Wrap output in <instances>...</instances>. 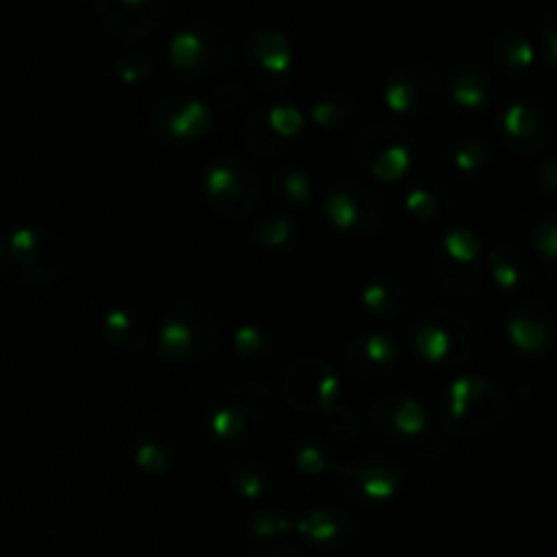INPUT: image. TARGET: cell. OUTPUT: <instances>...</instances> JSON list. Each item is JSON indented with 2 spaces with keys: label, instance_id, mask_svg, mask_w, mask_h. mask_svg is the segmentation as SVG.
Listing matches in <instances>:
<instances>
[{
  "label": "cell",
  "instance_id": "cell-38",
  "mask_svg": "<svg viewBox=\"0 0 557 557\" xmlns=\"http://www.w3.org/2000/svg\"><path fill=\"white\" fill-rule=\"evenodd\" d=\"M134 460L145 473L161 476V473H166L172 468V446L166 444V438H158V435L147 433L136 441Z\"/></svg>",
  "mask_w": 557,
  "mask_h": 557
},
{
  "label": "cell",
  "instance_id": "cell-22",
  "mask_svg": "<svg viewBox=\"0 0 557 557\" xmlns=\"http://www.w3.org/2000/svg\"><path fill=\"white\" fill-rule=\"evenodd\" d=\"M294 533H299V539L310 547L332 553V549H343L351 542L357 525H354V517L337 506H315V509L294 517Z\"/></svg>",
  "mask_w": 557,
  "mask_h": 557
},
{
  "label": "cell",
  "instance_id": "cell-39",
  "mask_svg": "<svg viewBox=\"0 0 557 557\" xmlns=\"http://www.w3.org/2000/svg\"><path fill=\"white\" fill-rule=\"evenodd\" d=\"M259 112L264 117V123L270 125L272 134L281 141H286L288 147L302 134V112L294 103H270V107L259 109Z\"/></svg>",
  "mask_w": 557,
  "mask_h": 557
},
{
  "label": "cell",
  "instance_id": "cell-25",
  "mask_svg": "<svg viewBox=\"0 0 557 557\" xmlns=\"http://www.w3.org/2000/svg\"><path fill=\"white\" fill-rule=\"evenodd\" d=\"M487 270L500 292H525L533 283V256L531 250H525L520 239L500 237L498 245L490 250Z\"/></svg>",
  "mask_w": 557,
  "mask_h": 557
},
{
  "label": "cell",
  "instance_id": "cell-21",
  "mask_svg": "<svg viewBox=\"0 0 557 557\" xmlns=\"http://www.w3.org/2000/svg\"><path fill=\"white\" fill-rule=\"evenodd\" d=\"M288 533H294V517L286 509H261L243 517V522L234 525V536H228L226 544L234 549V555L261 557L283 544Z\"/></svg>",
  "mask_w": 557,
  "mask_h": 557
},
{
  "label": "cell",
  "instance_id": "cell-8",
  "mask_svg": "<svg viewBox=\"0 0 557 557\" xmlns=\"http://www.w3.org/2000/svg\"><path fill=\"white\" fill-rule=\"evenodd\" d=\"M413 156H417V139L411 131L392 120H370L351 139L354 163L384 183L408 177Z\"/></svg>",
  "mask_w": 557,
  "mask_h": 557
},
{
  "label": "cell",
  "instance_id": "cell-1",
  "mask_svg": "<svg viewBox=\"0 0 557 557\" xmlns=\"http://www.w3.org/2000/svg\"><path fill=\"white\" fill-rule=\"evenodd\" d=\"M169 422L180 433H188L194 444L215 446L226 451H245L264 441L277 422V400L264 384L237 381L196 397L185 408H172Z\"/></svg>",
  "mask_w": 557,
  "mask_h": 557
},
{
  "label": "cell",
  "instance_id": "cell-17",
  "mask_svg": "<svg viewBox=\"0 0 557 557\" xmlns=\"http://www.w3.org/2000/svg\"><path fill=\"white\" fill-rule=\"evenodd\" d=\"M506 341L517 354L528 359H542L557 346V319L542 299H517L504 315Z\"/></svg>",
  "mask_w": 557,
  "mask_h": 557
},
{
  "label": "cell",
  "instance_id": "cell-13",
  "mask_svg": "<svg viewBox=\"0 0 557 557\" xmlns=\"http://www.w3.org/2000/svg\"><path fill=\"white\" fill-rule=\"evenodd\" d=\"M441 96H444V76H441L438 65L430 60H400L386 74L384 103L389 107V112L400 114V117H428L430 112H435Z\"/></svg>",
  "mask_w": 557,
  "mask_h": 557
},
{
  "label": "cell",
  "instance_id": "cell-42",
  "mask_svg": "<svg viewBox=\"0 0 557 557\" xmlns=\"http://www.w3.org/2000/svg\"><path fill=\"white\" fill-rule=\"evenodd\" d=\"M536 190L542 194V199L557 201V152L539 166Z\"/></svg>",
  "mask_w": 557,
  "mask_h": 557
},
{
  "label": "cell",
  "instance_id": "cell-27",
  "mask_svg": "<svg viewBox=\"0 0 557 557\" xmlns=\"http://www.w3.org/2000/svg\"><path fill=\"white\" fill-rule=\"evenodd\" d=\"M411 292L395 272H375L362 286V308L381 321H397L408 313Z\"/></svg>",
  "mask_w": 557,
  "mask_h": 557
},
{
  "label": "cell",
  "instance_id": "cell-11",
  "mask_svg": "<svg viewBox=\"0 0 557 557\" xmlns=\"http://www.w3.org/2000/svg\"><path fill=\"white\" fill-rule=\"evenodd\" d=\"M435 286L449 299H468L482 283V243L468 228H449L433 245Z\"/></svg>",
  "mask_w": 557,
  "mask_h": 557
},
{
  "label": "cell",
  "instance_id": "cell-14",
  "mask_svg": "<svg viewBox=\"0 0 557 557\" xmlns=\"http://www.w3.org/2000/svg\"><path fill=\"white\" fill-rule=\"evenodd\" d=\"M281 395L294 411L335 413L341 411L343 384L330 362L308 357L288 364L281 379Z\"/></svg>",
  "mask_w": 557,
  "mask_h": 557
},
{
  "label": "cell",
  "instance_id": "cell-24",
  "mask_svg": "<svg viewBox=\"0 0 557 557\" xmlns=\"http://www.w3.org/2000/svg\"><path fill=\"white\" fill-rule=\"evenodd\" d=\"M449 101L460 112H484L495 101V76L482 63H462L451 71L449 82H444Z\"/></svg>",
  "mask_w": 557,
  "mask_h": 557
},
{
  "label": "cell",
  "instance_id": "cell-7",
  "mask_svg": "<svg viewBox=\"0 0 557 557\" xmlns=\"http://www.w3.org/2000/svg\"><path fill=\"white\" fill-rule=\"evenodd\" d=\"M63 267V248L49 228L20 223L0 234V272L25 288L52 286Z\"/></svg>",
  "mask_w": 557,
  "mask_h": 557
},
{
  "label": "cell",
  "instance_id": "cell-18",
  "mask_svg": "<svg viewBox=\"0 0 557 557\" xmlns=\"http://www.w3.org/2000/svg\"><path fill=\"white\" fill-rule=\"evenodd\" d=\"M92 14L112 41L139 44L161 27L166 0H92Z\"/></svg>",
  "mask_w": 557,
  "mask_h": 557
},
{
  "label": "cell",
  "instance_id": "cell-16",
  "mask_svg": "<svg viewBox=\"0 0 557 557\" xmlns=\"http://www.w3.org/2000/svg\"><path fill=\"white\" fill-rule=\"evenodd\" d=\"M248 74L261 90H281L294 79L297 71V52L294 44L281 27L264 25L250 36L248 52H245Z\"/></svg>",
  "mask_w": 557,
  "mask_h": 557
},
{
  "label": "cell",
  "instance_id": "cell-5",
  "mask_svg": "<svg viewBox=\"0 0 557 557\" xmlns=\"http://www.w3.org/2000/svg\"><path fill=\"white\" fill-rule=\"evenodd\" d=\"M221 346V319L215 308L201 299H180L158 326V351L180 368H199L210 362Z\"/></svg>",
  "mask_w": 557,
  "mask_h": 557
},
{
  "label": "cell",
  "instance_id": "cell-19",
  "mask_svg": "<svg viewBox=\"0 0 557 557\" xmlns=\"http://www.w3.org/2000/svg\"><path fill=\"white\" fill-rule=\"evenodd\" d=\"M498 131L504 145L517 156H539L549 145L547 112L531 92H520L500 107Z\"/></svg>",
  "mask_w": 557,
  "mask_h": 557
},
{
  "label": "cell",
  "instance_id": "cell-23",
  "mask_svg": "<svg viewBox=\"0 0 557 557\" xmlns=\"http://www.w3.org/2000/svg\"><path fill=\"white\" fill-rule=\"evenodd\" d=\"M536 58L539 49L520 27L504 25L490 36V63L504 79L522 82L525 76H531Z\"/></svg>",
  "mask_w": 557,
  "mask_h": 557
},
{
  "label": "cell",
  "instance_id": "cell-33",
  "mask_svg": "<svg viewBox=\"0 0 557 557\" xmlns=\"http://www.w3.org/2000/svg\"><path fill=\"white\" fill-rule=\"evenodd\" d=\"M228 487L243 500H261L272 493L275 479H272L270 468L261 466V462L243 460L228 468Z\"/></svg>",
  "mask_w": 557,
  "mask_h": 557
},
{
  "label": "cell",
  "instance_id": "cell-30",
  "mask_svg": "<svg viewBox=\"0 0 557 557\" xmlns=\"http://www.w3.org/2000/svg\"><path fill=\"white\" fill-rule=\"evenodd\" d=\"M250 239L264 253L286 256L299 248V243H302V228H299V223L294 218L275 215L272 212V215L256 218V223L250 226Z\"/></svg>",
  "mask_w": 557,
  "mask_h": 557
},
{
  "label": "cell",
  "instance_id": "cell-15",
  "mask_svg": "<svg viewBox=\"0 0 557 557\" xmlns=\"http://www.w3.org/2000/svg\"><path fill=\"white\" fill-rule=\"evenodd\" d=\"M152 139L166 147H185L205 139L212 128V107L201 98L166 96L147 114Z\"/></svg>",
  "mask_w": 557,
  "mask_h": 557
},
{
  "label": "cell",
  "instance_id": "cell-40",
  "mask_svg": "<svg viewBox=\"0 0 557 557\" xmlns=\"http://www.w3.org/2000/svg\"><path fill=\"white\" fill-rule=\"evenodd\" d=\"M114 74L125 87H145L158 76V63L145 52H128L117 60Z\"/></svg>",
  "mask_w": 557,
  "mask_h": 557
},
{
  "label": "cell",
  "instance_id": "cell-34",
  "mask_svg": "<svg viewBox=\"0 0 557 557\" xmlns=\"http://www.w3.org/2000/svg\"><path fill=\"white\" fill-rule=\"evenodd\" d=\"M357 98L346 90H332L324 92L321 98H315L313 103V123L321 125L326 131H341L343 125L351 123L357 117Z\"/></svg>",
  "mask_w": 557,
  "mask_h": 557
},
{
  "label": "cell",
  "instance_id": "cell-4",
  "mask_svg": "<svg viewBox=\"0 0 557 557\" xmlns=\"http://www.w3.org/2000/svg\"><path fill=\"white\" fill-rule=\"evenodd\" d=\"M509 392L484 375H460L441 397L444 433L462 438H482L495 433L509 419Z\"/></svg>",
  "mask_w": 557,
  "mask_h": 557
},
{
  "label": "cell",
  "instance_id": "cell-6",
  "mask_svg": "<svg viewBox=\"0 0 557 557\" xmlns=\"http://www.w3.org/2000/svg\"><path fill=\"white\" fill-rule=\"evenodd\" d=\"M234 60V38L221 22L194 20L174 30L166 44V63L180 79L210 82L228 71Z\"/></svg>",
  "mask_w": 557,
  "mask_h": 557
},
{
  "label": "cell",
  "instance_id": "cell-9",
  "mask_svg": "<svg viewBox=\"0 0 557 557\" xmlns=\"http://www.w3.org/2000/svg\"><path fill=\"white\" fill-rule=\"evenodd\" d=\"M324 215L348 239H375L386 226V205L362 177H337L324 194Z\"/></svg>",
  "mask_w": 557,
  "mask_h": 557
},
{
  "label": "cell",
  "instance_id": "cell-2",
  "mask_svg": "<svg viewBox=\"0 0 557 557\" xmlns=\"http://www.w3.org/2000/svg\"><path fill=\"white\" fill-rule=\"evenodd\" d=\"M368 430L395 451L411 455L424 473L444 471L449 460L446 444L430 430L428 406L403 392H392L370 406Z\"/></svg>",
  "mask_w": 557,
  "mask_h": 557
},
{
  "label": "cell",
  "instance_id": "cell-43",
  "mask_svg": "<svg viewBox=\"0 0 557 557\" xmlns=\"http://www.w3.org/2000/svg\"><path fill=\"white\" fill-rule=\"evenodd\" d=\"M261 557H310L305 549L299 547H292V544H277V547H272L270 553H264Z\"/></svg>",
  "mask_w": 557,
  "mask_h": 557
},
{
  "label": "cell",
  "instance_id": "cell-3",
  "mask_svg": "<svg viewBox=\"0 0 557 557\" xmlns=\"http://www.w3.org/2000/svg\"><path fill=\"white\" fill-rule=\"evenodd\" d=\"M413 354L435 370H462L482 351V326L462 310L438 305L424 308L408 324Z\"/></svg>",
  "mask_w": 557,
  "mask_h": 557
},
{
  "label": "cell",
  "instance_id": "cell-28",
  "mask_svg": "<svg viewBox=\"0 0 557 557\" xmlns=\"http://www.w3.org/2000/svg\"><path fill=\"white\" fill-rule=\"evenodd\" d=\"M101 332L120 351H141L150 341V324L145 315L131 305H114L101 315Z\"/></svg>",
  "mask_w": 557,
  "mask_h": 557
},
{
  "label": "cell",
  "instance_id": "cell-31",
  "mask_svg": "<svg viewBox=\"0 0 557 557\" xmlns=\"http://www.w3.org/2000/svg\"><path fill=\"white\" fill-rule=\"evenodd\" d=\"M232 351L245 368H264L275 359L277 346L272 332L256 321H243L232 335Z\"/></svg>",
  "mask_w": 557,
  "mask_h": 557
},
{
  "label": "cell",
  "instance_id": "cell-12",
  "mask_svg": "<svg viewBox=\"0 0 557 557\" xmlns=\"http://www.w3.org/2000/svg\"><path fill=\"white\" fill-rule=\"evenodd\" d=\"M205 196L226 218L253 215L261 201V180L239 156H218L205 166Z\"/></svg>",
  "mask_w": 557,
  "mask_h": 557
},
{
  "label": "cell",
  "instance_id": "cell-37",
  "mask_svg": "<svg viewBox=\"0 0 557 557\" xmlns=\"http://www.w3.org/2000/svg\"><path fill=\"white\" fill-rule=\"evenodd\" d=\"M243 141L256 158H261V161H275L277 156H286V152L292 150L286 141H281L275 134H272L270 125L264 123V117H261L259 109H256V112H250V117L245 120Z\"/></svg>",
  "mask_w": 557,
  "mask_h": 557
},
{
  "label": "cell",
  "instance_id": "cell-41",
  "mask_svg": "<svg viewBox=\"0 0 557 557\" xmlns=\"http://www.w3.org/2000/svg\"><path fill=\"white\" fill-rule=\"evenodd\" d=\"M539 54L544 63L557 69V5L544 11L539 20Z\"/></svg>",
  "mask_w": 557,
  "mask_h": 557
},
{
  "label": "cell",
  "instance_id": "cell-32",
  "mask_svg": "<svg viewBox=\"0 0 557 557\" xmlns=\"http://www.w3.org/2000/svg\"><path fill=\"white\" fill-rule=\"evenodd\" d=\"M294 466H297V471L305 473V476L319 479L341 471L343 460L330 441L305 438L294 446Z\"/></svg>",
  "mask_w": 557,
  "mask_h": 557
},
{
  "label": "cell",
  "instance_id": "cell-20",
  "mask_svg": "<svg viewBox=\"0 0 557 557\" xmlns=\"http://www.w3.org/2000/svg\"><path fill=\"white\" fill-rule=\"evenodd\" d=\"M400 362V346L384 330H362L343 348L346 373L359 384H381L395 373Z\"/></svg>",
  "mask_w": 557,
  "mask_h": 557
},
{
  "label": "cell",
  "instance_id": "cell-26",
  "mask_svg": "<svg viewBox=\"0 0 557 557\" xmlns=\"http://www.w3.org/2000/svg\"><path fill=\"white\" fill-rule=\"evenodd\" d=\"M444 166L462 185L482 183L495 166V150L482 136H457L444 150Z\"/></svg>",
  "mask_w": 557,
  "mask_h": 557
},
{
  "label": "cell",
  "instance_id": "cell-36",
  "mask_svg": "<svg viewBox=\"0 0 557 557\" xmlns=\"http://www.w3.org/2000/svg\"><path fill=\"white\" fill-rule=\"evenodd\" d=\"M528 243H531V256L557 277V212L542 215L528 228Z\"/></svg>",
  "mask_w": 557,
  "mask_h": 557
},
{
  "label": "cell",
  "instance_id": "cell-35",
  "mask_svg": "<svg viewBox=\"0 0 557 557\" xmlns=\"http://www.w3.org/2000/svg\"><path fill=\"white\" fill-rule=\"evenodd\" d=\"M272 190L288 207H308L315 199V185L305 169L281 166L272 174Z\"/></svg>",
  "mask_w": 557,
  "mask_h": 557
},
{
  "label": "cell",
  "instance_id": "cell-29",
  "mask_svg": "<svg viewBox=\"0 0 557 557\" xmlns=\"http://www.w3.org/2000/svg\"><path fill=\"white\" fill-rule=\"evenodd\" d=\"M403 205L419 221H444L455 212L457 201L451 188L438 177H419L403 196Z\"/></svg>",
  "mask_w": 557,
  "mask_h": 557
},
{
  "label": "cell",
  "instance_id": "cell-10",
  "mask_svg": "<svg viewBox=\"0 0 557 557\" xmlns=\"http://www.w3.org/2000/svg\"><path fill=\"white\" fill-rule=\"evenodd\" d=\"M335 476L343 495L359 506L392 504L408 482L406 466L386 451H362L348 457Z\"/></svg>",
  "mask_w": 557,
  "mask_h": 557
}]
</instances>
